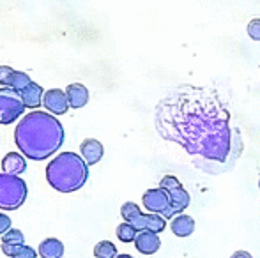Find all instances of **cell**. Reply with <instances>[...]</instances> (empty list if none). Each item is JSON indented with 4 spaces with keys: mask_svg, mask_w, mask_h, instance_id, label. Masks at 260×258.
<instances>
[{
    "mask_svg": "<svg viewBox=\"0 0 260 258\" xmlns=\"http://www.w3.org/2000/svg\"><path fill=\"white\" fill-rule=\"evenodd\" d=\"M157 133L188 154L223 163L232 149L230 112L211 89L186 85L156 106Z\"/></svg>",
    "mask_w": 260,
    "mask_h": 258,
    "instance_id": "6da1fadb",
    "label": "cell"
},
{
    "mask_svg": "<svg viewBox=\"0 0 260 258\" xmlns=\"http://www.w3.org/2000/svg\"><path fill=\"white\" fill-rule=\"evenodd\" d=\"M64 128L48 112L32 110L14 129V143L28 159L43 161L52 158L64 143Z\"/></svg>",
    "mask_w": 260,
    "mask_h": 258,
    "instance_id": "7a4b0ae2",
    "label": "cell"
},
{
    "mask_svg": "<svg viewBox=\"0 0 260 258\" xmlns=\"http://www.w3.org/2000/svg\"><path fill=\"white\" fill-rule=\"evenodd\" d=\"M89 179V165L75 152H60L46 166V180L58 193H75Z\"/></svg>",
    "mask_w": 260,
    "mask_h": 258,
    "instance_id": "3957f363",
    "label": "cell"
},
{
    "mask_svg": "<svg viewBox=\"0 0 260 258\" xmlns=\"http://www.w3.org/2000/svg\"><path fill=\"white\" fill-rule=\"evenodd\" d=\"M27 184L21 177L11 173H0V209L16 210L27 200Z\"/></svg>",
    "mask_w": 260,
    "mask_h": 258,
    "instance_id": "277c9868",
    "label": "cell"
},
{
    "mask_svg": "<svg viewBox=\"0 0 260 258\" xmlns=\"http://www.w3.org/2000/svg\"><path fill=\"white\" fill-rule=\"evenodd\" d=\"M23 97L18 90L9 87H0V124L7 126L23 115L25 112Z\"/></svg>",
    "mask_w": 260,
    "mask_h": 258,
    "instance_id": "5b68a950",
    "label": "cell"
},
{
    "mask_svg": "<svg viewBox=\"0 0 260 258\" xmlns=\"http://www.w3.org/2000/svg\"><path fill=\"white\" fill-rule=\"evenodd\" d=\"M142 203L149 212L165 216L170 210V195L163 188H152V190H147L144 193Z\"/></svg>",
    "mask_w": 260,
    "mask_h": 258,
    "instance_id": "8992f818",
    "label": "cell"
},
{
    "mask_svg": "<svg viewBox=\"0 0 260 258\" xmlns=\"http://www.w3.org/2000/svg\"><path fill=\"white\" fill-rule=\"evenodd\" d=\"M43 104L45 108L53 115H64L68 114L69 106V101H68V96H66L64 90L60 89H50L45 92L43 96Z\"/></svg>",
    "mask_w": 260,
    "mask_h": 258,
    "instance_id": "52a82bcc",
    "label": "cell"
},
{
    "mask_svg": "<svg viewBox=\"0 0 260 258\" xmlns=\"http://www.w3.org/2000/svg\"><path fill=\"white\" fill-rule=\"evenodd\" d=\"M168 195H170V210L165 214V219H174L175 216L182 214L186 209H188L189 202H191V196H189L188 191L182 186L172 188V190H167Z\"/></svg>",
    "mask_w": 260,
    "mask_h": 258,
    "instance_id": "ba28073f",
    "label": "cell"
},
{
    "mask_svg": "<svg viewBox=\"0 0 260 258\" xmlns=\"http://www.w3.org/2000/svg\"><path fill=\"white\" fill-rule=\"evenodd\" d=\"M135 228L138 232H144V230H149V232H154V234H161V232L167 228V219H165L161 214H138L133 221H131Z\"/></svg>",
    "mask_w": 260,
    "mask_h": 258,
    "instance_id": "9c48e42d",
    "label": "cell"
},
{
    "mask_svg": "<svg viewBox=\"0 0 260 258\" xmlns=\"http://www.w3.org/2000/svg\"><path fill=\"white\" fill-rule=\"evenodd\" d=\"M135 248L142 253V255H154L157 249L161 248V241H159V234L154 232H138L137 239H135Z\"/></svg>",
    "mask_w": 260,
    "mask_h": 258,
    "instance_id": "30bf717a",
    "label": "cell"
},
{
    "mask_svg": "<svg viewBox=\"0 0 260 258\" xmlns=\"http://www.w3.org/2000/svg\"><path fill=\"white\" fill-rule=\"evenodd\" d=\"M80 152H82V158L85 159L87 165H96V163L101 161L105 154L103 143L96 138H87L80 143Z\"/></svg>",
    "mask_w": 260,
    "mask_h": 258,
    "instance_id": "8fae6325",
    "label": "cell"
},
{
    "mask_svg": "<svg viewBox=\"0 0 260 258\" xmlns=\"http://www.w3.org/2000/svg\"><path fill=\"white\" fill-rule=\"evenodd\" d=\"M66 96H68L69 106L75 108V110L83 108L89 103V90H87V87L82 85V83H71V85H68Z\"/></svg>",
    "mask_w": 260,
    "mask_h": 258,
    "instance_id": "7c38bea8",
    "label": "cell"
},
{
    "mask_svg": "<svg viewBox=\"0 0 260 258\" xmlns=\"http://www.w3.org/2000/svg\"><path fill=\"white\" fill-rule=\"evenodd\" d=\"M2 170L11 175H21L27 170V161L21 152H9L2 159Z\"/></svg>",
    "mask_w": 260,
    "mask_h": 258,
    "instance_id": "4fadbf2b",
    "label": "cell"
},
{
    "mask_svg": "<svg viewBox=\"0 0 260 258\" xmlns=\"http://www.w3.org/2000/svg\"><path fill=\"white\" fill-rule=\"evenodd\" d=\"M20 94H21V97H23L25 106L30 108V110H36V108H39V104H43L45 90H43V87L39 85V83L30 82Z\"/></svg>",
    "mask_w": 260,
    "mask_h": 258,
    "instance_id": "5bb4252c",
    "label": "cell"
},
{
    "mask_svg": "<svg viewBox=\"0 0 260 258\" xmlns=\"http://www.w3.org/2000/svg\"><path fill=\"white\" fill-rule=\"evenodd\" d=\"M170 230L174 232V235L177 237H189L195 232V219L188 214H179L172 219Z\"/></svg>",
    "mask_w": 260,
    "mask_h": 258,
    "instance_id": "9a60e30c",
    "label": "cell"
},
{
    "mask_svg": "<svg viewBox=\"0 0 260 258\" xmlns=\"http://www.w3.org/2000/svg\"><path fill=\"white\" fill-rule=\"evenodd\" d=\"M39 256L41 258H62L64 256V244L58 239L48 237L39 244Z\"/></svg>",
    "mask_w": 260,
    "mask_h": 258,
    "instance_id": "2e32d148",
    "label": "cell"
},
{
    "mask_svg": "<svg viewBox=\"0 0 260 258\" xmlns=\"http://www.w3.org/2000/svg\"><path fill=\"white\" fill-rule=\"evenodd\" d=\"M115 234L120 242H135V239H137V235H138V230L131 223L124 221V223H120L119 227H117Z\"/></svg>",
    "mask_w": 260,
    "mask_h": 258,
    "instance_id": "e0dca14e",
    "label": "cell"
},
{
    "mask_svg": "<svg viewBox=\"0 0 260 258\" xmlns=\"http://www.w3.org/2000/svg\"><path fill=\"white\" fill-rule=\"evenodd\" d=\"M94 256L96 258H115L117 256V248L113 242L110 241H101L94 248Z\"/></svg>",
    "mask_w": 260,
    "mask_h": 258,
    "instance_id": "ac0fdd59",
    "label": "cell"
},
{
    "mask_svg": "<svg viewBox=\"0 0 260 258\" xmlns=\"http://www.w3.org/2000/svg\"><path fill=\"white\" fill-rule=\"evenodd\" d=\"M30 82H32V80H30V76H28L27 72H23V71H14L13 78L9 80L7 87H9V89H13V90H18V92H21V90H23L25 87H27Z\"/></svg>",
    "mask_w": 260,
    "mask_h": 258,
    "instance_id": "d6986e66",
    "label": "cell"
},
{
    "mask_svg": "<svg viewBox=\"0 0 260 258\" xmlns=\"http://www.w3.org/2000/svg\"><path fill=\"white\" fill-rule=\"evenodd\" d=\"M138 214H142V210H140V207L133 202H126L122 207H120V216H122V219L127 221V223H131Z\"/></svg>",
    "mask_w": 260,
    "mask_h": 258,
    "instance_id": "ffe728a7",
    "label": "cell"
},
{
    "mask_svg": "<svg viewBox=\"0 0 260 258\" xmlns=\"http://www.w3.org/2000/svg\"><path fill=\"white\" fill-rule=\"evenodd\" d=\"M2 242H6V244H25V237L21 234V230L11 228L7 234L2 235Z\"/></svg>",
    "mask_w": 260,
    "mask_h": 258,
    "instance_id": "44dd1931",
    "label": "cell"
},
{
    "mask_svg": "<svg viewBox=\"0 0 260 258\" xmlns=\"http://www.w3.org/2000/svg\"><path fill=\"white\" fill-rule=\"evenodd\" d=\"M246 32L253 41H260V18H255L248 23Z\"/></svg>",
    "mask_w": 260,
    "mask_h": 258,
    "instance_id": "7402d4cb",
    "label": "cell"
},
{
    "mask_svg": "<svg viewBox=\"0 0 260 258\" xmlns=\"http://www.w3.org/2000/svg\"><path fill=\"white\" fill-rule=\"evenodd\" d=\"M36 256H38V251H36L34 248H30V246H27V244H21L20 249L14 253L13 258H36Z\"/></svg>",
    "mask_w": 260,
    "mask_h": 258,
    "instance_id": "603a6c76",
    "label": "cell"
},
{
    "mask_svg": "<svg viewBox=\"0 0 260 258\" xmlns=\"http://www.w3.org/2000/svg\"><path fill=\"white\" fill-rule=\"evenodd\" d=\"M13 75H14L13 67H9V65H0V85L7 87V83L13 78Z\"/></svg>",
    "mask_w": 260,
    "mask_h": 258,
    "instance_id": "cb8c5ba5",
    "label": "cell"
},
{
    "mask_svg": "<svg viewBox=\"0 0 260 258\" xmlns=\"http://www.w3.org/2000/svg\"><path fill=\"white\" fill-rule=\"evenodd\" d=\"M177 186H182V184L174 175H165L159 182V188H163V190H172V188H177Z\"/></svg>",
    "mask_w": 260,
    "mask_h": 258,
    "instance_id": "d4e9b609",
    "label": "cell"
},
{
    "mask_svg": "<svg viewBox=\"0 0 260 258\" xmlns=\"http://www.w3.org/2000/svg\"><path fill=\"white\" fill-rule=\"evenodd\" d=\"M11 230V217L7 214H0V235L7 234Z\"/></svg>",
    "mask_w": 260,
    "mask_h": 258,
    "instance_id": "484cf974",
    "label": "cell"
},
{
    "mask_svg": "<svg viewBox=\"0 0 260 258\" xmlns=\"http://www.w3.org/2000/svg\"><path fill=\"white\" fill-rule=\"evenodd\" d=\"M230 258H253V256H251L248 251H243V249H241V251H236V253H234V255L230 256Z\"/></svg>",
    "mask_w": 260,
    "mask_h": 258,
    "instance_id": "4316f807",
    "label": "cell"
},
{
    "mask_svg": "<svg viewBox=\"0 0 260 258\" xmlns=\"http://www.w3.org/2000/svg\"><path fill=\"white\" fill-rule=\"evenodd\" d=\"M115 258H133V256H131V255H117Z\"/></svg>",
    "mask_w": 260,
    "mask_h": 258,
    "instance_id": "83f0119b",
    "label": "cell"
},
{
    "mask_svg": "<svg viewBox=\"0 0 260 258\" xmlns=\"http://www.w3.org/2000/svg\"><path fill=\"white\" fill-rule=\"evenodd\" d=\"M258 190H260V179H258Z\"/></svg>",
    "mask_w": 260,
    "mask_h": 258,
    "instance_id": "f1b7e54d",
    "label": "cell"
}]
</instances>
